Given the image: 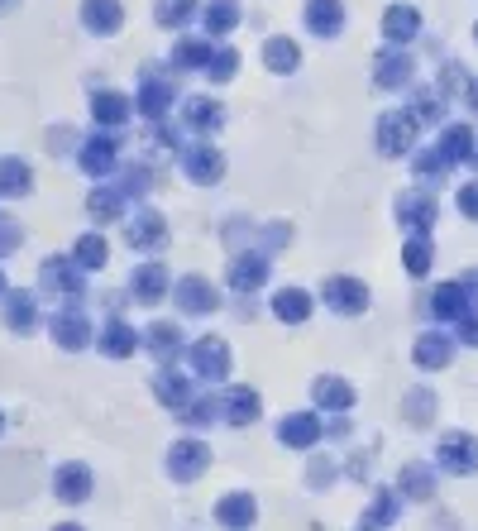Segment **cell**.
<instances>
[{"label":"cell","mask_w":478,"mask_h":531,"mask_svg":"<svg viewBox=\"0 0 478 531\" xmlns=\"http://www.w3.org/2000/svg\"><path fill=\"white\" fill-rule=\"evenodd\" d=\"M87 20L96 24V29H115V24H120V5H115V0H91Z\"/></svg>","instance_id":"30"},{"label":"cell","mask_w":478,"mask_h":531,"mask_svg":"<svg viewBox=\"0 0 478 531\" xmlns=\"http://www.w3.org/2000/svg\"><path fill=\"white\" fill-rule=\"evenodd\" d=\"M316 398L326 402V407H349V402H354V393H349L340 378H321V383H316Z\"/></svg>","instance_id":"28"},{"label":"cell","mask_w":478,"mask_h":531,"mask_svg":"<svg viewBox=\"0 0 478 531\" xmlns=\"http://www.w3.org/2000/svg\"><path fill=\"white\" fill-rule=\"evenodd\" d=\"M426 311H431L435 321H450V326H455L459 316H464V311H474V307H469V292L459 288V283H440V288L431 292Z\"/></svg>","instance_id":"7"},{"label":"cell","mask_w":478,"mask_h":531,"mask_svg":"<svg viewBox=\"0 0 478 531\" xmlns=\"http://www.w3.org/2000/svg\"><path fill=\"white\" fill-rule=\"evenodd\" d=\"M459 288L469 292V307L478 311V268H469V273H464V278H459Z\"/></svg>","instance_id":"35"},{"label":"cell","mask_w":478,"mask_h":531,"mask_svg":"<svg viewBox=\"0 0 478 531\" xmlns=\"http://www.w3.org/2000/svg\"><path fill=\"white\" fill-rule=\"evenodd\" d=\"M216 517H220V522H225L230 531H244V527H254L259 508H254V498H249V493H230V498H220Z\"/></svg>","instance_id":"10"},{"label":"cell","mask_w":478,"mask_h":531,"mask_svg":"<svg viewBox=\"0 0 478 531\" xmlns=\"http://www.w3.org/2000/svg\"><path fill=\"white\" fill-rule=\"evenodd\" d=\"M402 412H407V426H431V421H435V393H431V388H416Z\"/></svg>","instance_id":"19"},{"label":"cell","mask_w":478,"mask_h":531,"mask_svg":"<svg viewBox=\"0 0 478 531\" xmlns=\"http://www.w3.org/2000/svg\"><path fill=\"white\" fill-rule=\"evenodd\" d=\"M469 168H474V177H478V139H474V154H469Z\"/></svg>","instance_id":"37"},{"label":"cell","mask_w":478,"mask_h":531,"mask_svg":"<svg viewBox=\"0 0 478 531\" xmlns=\"http://www.w3.org/2000/svg\"><path fill=\"white\" fill-rule=\"evenodd\" d=\"M187 168H192L196 182H216V177H220V158H216V149H196Z\"/></svg>","instance_id":"26"},{"label":"cell","mask_w":478,"mask_h":531,"mask_svg":"<svg viewBox=\"0 0 478 531\" xmlns=\"http://www.w3.org/2000/svg\"><path fill=\"white\" fill-rule=\"evenodd\" d=\"M397 221H402V230H412V235H431L435 197L431 192H407V197L397 201Z\"/></svg>","instance_id":"3"},{"label":"cell","mask_w":478,"mask_h":531,"mask_svg":"<svg viewBox=\"0 0 478 531\" xmlns=\"http://www.w3.org/2000/svg\"><path fill=\"white\" fill-rule=\"evenodd\" d=\"M383 34H388L392 44H412L416 34H421V15H416L412 5H392L388 15H383Z\"/></svg>","instance_id":"9"},{"label":"cell","mask_w":478,"mask_h":531,"mask_svg":"<svg viewBox=\"0 0 478 531\" xmlns=\"http://www.w3.org/2000/svg\"><path fill=\"white\" fill-rule=\"evenodd\" d=\"M412 359L421 364V369H445V364L455 359V335H445V331H426V335H416Z\"/></svg>","instance_id":"4"},{"label":"cell","mask_w":478,"mask_h":531,"mask_svg":"<svg viewBox=\"0 0 478 531\" xmlns=\"http://www.w3.org/2000/svg\"><path fill=\"white\" fill-rule=\"evenodd\" d=\"M455 206H459L464 221H478V177H469V182L455 187Z\"/></svg>","instance_id":"29"},{"label":"cell","mask_w":478,"mask_h":531,"mask_svg":"<svg viewBox=\"0 0 478 531\" xmlns=\"http://www.w3.org/2000/svg\"><path fill=\"white\" fill-rule=\"evenodd\" d=\"M206 445H196V441H182V445H173V474L177 479H196L201 469H206Z\"/></svg>","instance_id":"14"},{"label":"cell","mask_w":478,"mask_h":531,"mask_svg":"<svg viewBox=\"0 0 478 531\" xmlns=\"http://www.w3.org/2000/svg\"><path fill=\"white\" fill-rule=\"evenodd\" d=\"M445 168H450V163L440 158V149H416V158H412V173L416 177H426V182H431V177H440Z\"/></svg>","instance_id":"25"},{"label":"cell","mask_w":478,"mask_h":531,"mask_svg":"<svg viewBox=\"0 0 478 531\" xmlns=\"http://www.w3.org/2000/svg\"><path fill=\"white\" fill-rule=\"evenodd\" d=\"M412 120L416 125H440V120H445V96H440V91H416Z\"/></svg>","instance_id":"16"},{"label":"cell","mask_w":478,"mask_h":531,"mask_svg":"<svg viewBox=\"0 0 478 531\" xmlns=\"http://www.w3.org/2000/svg\"><path fill=\"white\" fill-rule=\"evenodd\" d=\"M397 512H402V493H388V488H378V498L369 503L364 512V531H383L397 522Z\"/></svg>","instance_id":"11"},{"label":"cell","mask_w":478,"mask_h":531,"mask_svg":"<svg viewBox=\"0 0 478 531\" xmlns=\"http://www.w3.org/2000/svg\"><path fill=\"white\" fill-rule=\"evenodd\" d=\"M63 531H82V527H63Z\"/></svg>","instance_id":"39"},{"label":"cell","mask_w":478,"mask_h":531,"mask_svg":"<svg viewBox=\"0 0 478 531\" xmlns=\"http://www.w3.org/2000/svg\"><path fill=\"white\" fill-rule=\"evenodd\" d=\"M177 297H182V311H211L216 307V292L206 288L201 278H187V283L177 288Z\"/></svg>","instance_id":"20"},{"label":"cell","mask_w":478,"mask_h":531,"mask_svg":"<svg viewBox=\"0 0 478 531\" xmlns=\"http://www.w3.org/2000/svg\"><path fill=\"white\" fill-rule=\"evenodd\" d=\"M273 311H278L283 321H306V316H311V297L297 292V288H283L278 297H273Z\"/></svg>","instance_id":"18"},{"label":"cell","mask_w":478,"mask_h":531,"mask_svg":"<svg viewBox=\"0 0 478 531\" xmlns=\"http://www.w3.org/2000/svg\"><path fill=\"white\" fill-rule=\"evenodd\" d=\"M206 24H211V34H230V29L239 24L235 0H220V5H211V15H206Z\"/></svg>","instance_id":"27"},{"label":"cell","mask_w":478,"mask_h":531,"mask_svg":"<svg viewBox=\"0 0 478 531\" xmlns=\"http://www.w3.org/2000/svg\"><path fill=\"white\" fill-rule=\"evenodd\" d=\"M263 278H268V268H263V259H239L235 273H230V283L235 288H259Z\"/></svg>","instance_id":"23"},{"label":"cell","mask_w":478,"mask_h":531,"mask_svg":"<svg viewBox=\"0 0 478 531\" xmlns=\"http://www.w3.org/2000/svg\"><path fill=\"white\" fill-rule=\"evenodd\" d=\"M412 72H416V63H412V58H407V53H397V48L378 58V82H383V87H388V91L407 87V82H412Z\"/></svg>","instance_id":"12"},{"label":"cell","mask_w":478,"mask_h":531,"mask_svg":"<svg viewBox=\"0 0 478 531\" xmlns=\"http://www.w3.org/2000/svg\"><path fill=\"white\" fill-rule=\"evenodd\" d=\"M326 302H330V311L359 316V311L369 307V288H364V283H354V278H330V283H326Z\"/></svg>","instance_id":"5"},{"label":"cell","mask_w":478,"mask_h":531,"mask_svg":"<svg viewBox=\"0 0 478 531\" xmlns=\"http://www.w3.org/2000/svg\"><path fill=\"white\" fill-rule=\"evenodd\" d=\"M474 44H478V24H474Z\"/></svg>","instance_id":"38"},{"label":"cell","mask_w":478,"mask_h":531,"mask_svg":"<svg viewBox=\"0 0 478 531\" xmlns=\"http://www.w3.org/2000/svg\"><path fill=\"white\" fill-rule=\"evenodd\" d=\"M469 106H474V115H478V77H474V87H469Z\"/></svg>","instance_id":"36"},{"label":"cell","mask_w":478,"mask_h":531,"mask_svg":"<svg viewBox=\"0 0 478 531\" xmlns=\"http://www.w3.org/2000/svg\"><path fill=\"white\" fill-rule=\"evenodd\" d=\"M187 15H192V0H163L158 5V20L163 24H182Z\"/></svg>","instance_id":"34"},{"label":"cell","mask_w":478,"mask_h":531,"mask_svg":"<svg viewBox=\"0 0 478 531\" xmlns=\"http://www.w3.org/2000/svg\"><path fill=\"white\" fill-rule=\"evenodd\" d=\"M378 149L388 158H402L416 149V120L412 111H388L378 120Z\"/></svg>","instance_id":"2"},{"label":"cell","mask_w":478,"mask_h":531,"mask_svg":"<svg viewBox=\"0 0 478 531\" xmlns=\"http://www.w3.org/2000/svg\"><path fill=\"white\" fill-rule=\"evenodd\" d=\"M316 436H321L316 417H287V421H283V441H287V445H297V450H302V445H311Z\"/></svg>","instance_id":"21"},{"label":"cell","mask_w":478,"mask_h":531,"mask_svg":"<svg viewBox=\"0 0 478 531\" xmlns=\"http://www.w3.org/2000/svg\"><path fill=\"white\" fill-rule=\"evenodd\" d=\"M450 335H455V345H469V350H478V311H464Z\"/></svg>","instance_id":"32"},{"label":"cell","mask_w":478,"mask_h":531,"mask_svg":"<svg viewBox=\"0 0 478 531\" xmlns=\"http://www.w3.org/2000/svg\"><path fill=\"white\" fill-rule=\"evenodd\" d=\"M263 58H268L273 72H292V67H297V48L287 44V39H273V44L263 48Z\"/></svg>","instance_id":"24"},{"label":"cell","mask_w":478,"mask_h":531,"mask_svg":"<svg viewBox=\"0 0 478 531\" xmlns=\"http://www.w3.org/2000/svg\"><path fill=\"white\" fill-rule=\"evenodd\" d=\"M435 469H440V474H455V479L478 474V436H469V431H445L440 445H435Z\"/></svg>","instance_id":"1"},{"label":"cell","mask_w":478,"mask_h":531,"mask_svg":"<svg viewBox=\"0 0 478 531\" xmlns=\"http://www.w3.org/2000/svg\"><path fill=\"white\" fill-rule=\"evenodd\" d=\"M58 493H63V503H82L87 498V474L82 469H67L63 479H58Z\"/></svg>","instance_id":"31"},{"label":"cell","mask_w":478,"mask_h":531,"mask_svg":"<svg viewBox=\"0 0 478 531\" xmlns=\"http://www.w3.org/2000/svg\"><path fill=\"white\" fill-rule=\"evenodd\" d=\"M134 288H139V297H149V302H153V297L163 292V268L149 264L144 273H139V278H134Z\"/></svg>","instance_id":"33"},{"label":"cell","mask_w":478,"mask_h":531,"mask_svg":"<svg viewBox=\"0 0 478 531\" xmlns=\"http://www.w3.org/2000/svg\"><path fill=\"white\" fill-rule=\"evenodd\" d=\"M435 484H440V469L435 465H407L402 469V479H397V493L412 498V503H431Z\"/></svg>","instance_id":"6"},{"label":"cell","mask_w":478,"mask_h":531,"mask_svg":"<svg viewBox=\"0 0 478 531\" xmlns=\"http://www.w3.org/2000/svg\"><path fill=\"white\" fill-rule=\"evenodd\" d=\"M306 24H311L316 34H340V24H345L340 0H311V5H306Z\"/></svg>","instance_id":"13"},{"label":"cell","mask_w":478,"mask_h":531,"mask_svg":"<svg viewBox=\"0 0 478 531\" xmlns=\"http://www.w3.org/2000/svg\"><path fill=\"white\" fill-rule=\"evenodd\" d=\"M402 264H407V273L412 278H426L435 264V249H431V235H412L407 240V249H402Z\"/></svg>","instance_id":"15"},{"label":"cell","mask_w":478,"mask_h":531,"mask_svg":"<svg viewBox=\"0 0 478 531\" xmlns=\"http://www.w3.org/2000/svg\"><path fill=\"white\" fill-rule=\"evenodd\" d=\"M469 87H474V77H469V72H464V63H445L440 67V96H445V101H450V96H464V101H469Z\"/></svg>","instance_id":"17"},{"label":"cell","mask_w":478,"mask_h":531,"mask_svg":"<svg viewBox=\"0 0 478 531\" xmlns=\"http://www.w3.org/2000/svg\"><path fill=\"white\" fill-rule=\"evenodd\" d=\"M474 139H478V130L459 120V125H445V134H440V144H435V149H440V158L455 168V163H469V154H474Z\"/></svg>","instance_id":"8"},{"label":"cell","mask_w":478,"mask_h":531,"mask_svg":"<svg viewBox=\"0 0 478 531\" xmlns=\"http://www.w3.org/2000/svg\"><path fill=\"white\" fill-rule=\"evenodd\" d=\"M225 402H230V421H235V426H249V417L259 412V398H254L249 388H235Z\"/></svg>","instance_id":"22"}]
</instances>
